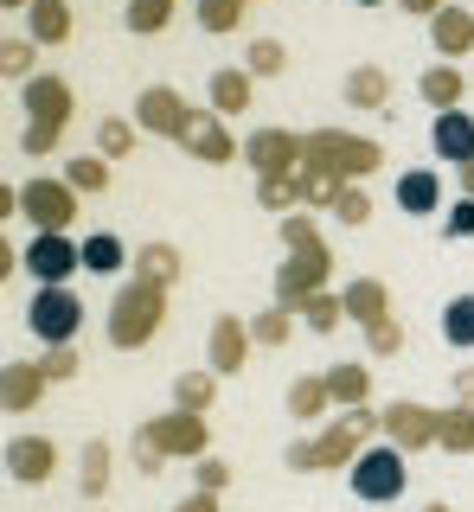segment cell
I'll use <instances>...</instances> for the list:
<instances>
[{
    "label": "cell",
    "instance_id": "cell-1",
    "mask_svg": "<svg viewBox=\"0 0 474 512\" xmlns=\"http://www.w3.org/2000/svg\"><path fill=\"white\" fill-rule=\"evenodd\" d=\"M161 320H167V288L129 276V282H122V295L109 301V346H122V352L148 346L154 333H161Z\"/></svg>",
    "mask_w": 474,
    "mask_h": 512
},
{
    "label": "cell",
    "instance_id": "cell-2",
    "mask_svg": "<svg viewBox=\"0 0 474 512\" xmlns=\"http://www.w3.org/2000/svg\"><path fill=\"white\" fill-rule=\"evenodd\" d=\"M26 135H20V154H52L58 148V135H65V122H71V84L65 77H33L26 84Z\"/></svg>",
    "mask_w": 474,
    "mask_h": 512
},
{
    "label": "cell",
    "instance_id": "cell-3",
    "mask_svg": "<svg viewBox=\"0 0 474 512\" xmlns=\"http://www.w3.org/2000/svg\"><path fill=\"white\" fill-rule=\"evenodd\" d=\"M378 141H366V135H346V128H314L308 135V160L302 167H314V173H327V180H366V173L378 167Z\"/></svg>",
    "mask_w": 474,
    "mask_h": 512
},
{
    "label": "cell",
    "instance_id": "cell-4",
    "mask_svg": "<svg viewBox=\"0 0 474 512\" xmlns=\"http://www.w3.org/2000/svg\"><path fill=\"white\" fill-rule=\"evenodd\" d=\"M404 480H410V468H404L398 442H372L366 455L346 468V487H353V500H366V506H391L404 493Z\"/></svg>",
    "mask_w": 474,
    "mask_h": 512
},
{
    "label": "cell",
    "instance_id": "cell-5",
    "mask_svg": "<svg viewBox=\"0 0 474 512\" xmlns=\"http://www.w3.org/2000/svg\"><path fill=\"white\" fill-rule=\"evenodd\" d=\"M372 429H378V410H346L334 429H321V436H314V474L321 468H353L359 455H366L372 448Z\"/></svg>",
    "mask_w": 474,
    "mask_h": 512
},
{
    "label": "cell",
    "instance_id": "cell-6",
    "mask_svg": "<svg viewBox=\"0 0 474 512\" xmlns=\"http://www.w3.org/2000/svg\"><path fill=\"white\" fill-rule=\"evenodd\" d=\"M244 160L257 167V180H295L308 160V135H295V128H257L244 141Z\"/></svg>",
    "mask_w": 474,
    "mask_h": 512
},
{
    "label": "cell",
    "instance_id": "cell-7",
    "mask_svg": "<svg viewBox=\"0 0 474 512\" xmlns=\"http://www.w3.org/2000/svg\"><path fill=\"white\" fill-rule=\"evenodd\" d=\"M327 269H334V250L327 244H314V250H289V263H282V276H276V308H308L314 295L327 288Z\"/></svg>",
    "mask_w": 474,
    "mask_h": 512
},
{
    "label": "cell",
    "instance_id": "cell-8",
    "mask_svg": "<svg viewBox=\"0 0 474 512\" xmlns=\"http://www.w3.org/2000/svg\"><path fill=\"white\" fill-rule=\"evenodd\" d=\"M26 327H33V340H45V346H71L77 327H84V301H77L71 288H39L33 308H26Z\"/></svg>",
    "mask_w": 474,
    "mask_h": 512
},
{
    "label": "cell",
    "instance_id": "cell-9",
    "mask_svg": "<svg viewBox=\"0 0 474 512\" xmlns=\"http://www.w3.org/2000/svg\"><path fill=\"white\" fill-rule=\"evenodd\" d=\"M20 263L39 276V288H65L77 269H84V244H71L65 231H39L33 244L20 250Z\"/></svg>",
    "mask_w": 474,
    "mask_h": 512
},
{
    "label": "cell",
    "instance_id": "cell-10",
    "mask_svg": "<svg viewBox=\"0 0 474 512\" xmlns=\"http://www.w3.org/2000/svg\"><path fill=\"white\" fill-rule=\"evenodd\" d=\"M20 212L33 218V231H65L77 218V186L71 180H26L20 186Z\"/></svg>",
    "mask_w": 474,
    "mask_h": 512
},
{
    "label": "cell",
    "instance_id": "cell-11",
    "mask_svg": "<svg viewBox=\"0 0 474 512\" xmlns=\"http://www.w3.org/2000/svg\"><path fill=\"white\" fill-rule=\"evenodd\" d=\"M378 429H385V442H398L404 455H410V448H430V442L442 436V410L398 397V404H385V410H378Z\"/></svg>",
    "mask_w": 474,
    "mask_h": 512
},
{
    "label": "cell",
    "instance_id": "cell-12",
    "mask_svg": "<svg viewBox=\"0 0 474 512\" xmlns=\"http://www.w3.org/2000/svg\"><path fill=\"white\" fill-rule=\"evenodd\" d=\"M135 128L186 141V128H193V103H186L180 90H167V84H148V90L135 96Z\"/></svg>",
    "mask_w": 474,
    "mask_h": 512
},
{
    "label": "cell",
    "instance_id": "cell-13",
    "mask_svg": "<svg viewBox=\"0 0 474 512\" xmlns=\"http://www.w3.org/2000/svg\"><path fill=\"white\" fill-rule=\"evenodd\" d=\"M141 436L161 448V455H205V416H193V410H161L154 423H141Z\"/></svg>",
    "mask_w": 474,
    "mask_h": 512
},
{
    "label": "cell",
    "instance_id": "cell-14",
    "mask_svg": "<svg viewBox=\"0 0 474 512\" xmlns=\"http://www.w3.org/2000/svg\"><path fill=\"white\" fill-rule=\"evenodd\" d=\"M205 359H212V372H218V378L244 372V359H250V320L218 314V320H212V333H205Z\"/></svg>",
    "mask_w": 474,
    "mask_h": 512
},
{
    "label": "cell",
    "instance_id": "cell-15",
    "mask_svg": "<svg viewBox=\"0 0 474 512\" xmlns=\"http://www.w3.org/2000/svg\"><path fill=\"white\" fill-rule=\"evenodd\" d=\"M52 468H58V448L45 442V436H13V442H7V474L20 480V487L52 480Z\"/></svg>",
    "mask_w": 474,
    "mask_h": 512
},
{
    "label": "cell",
    "instance_id": "cell-16",
    "mask_svg": "<svg viewBox=\"0 0 474 512\" xmlns=\"http://www.w3.org/2000/svg\"><path fill=\"white\" fill-rule=\"evenodd\" d=\"M186 154L205 160V167H225V160L237 154V141H231V128L212 116V109H193V128H186Z\"/></svg>",
    "mask_w": 474,
    "mask_h": 512
},
{
    "label": "cell",
    "instance_id": "cell-17",
    "mask_svg": "<svg viewBox=\"0 0 474 512\" xmlns=\"http://www.w3.org/2000/svg\"><path fill=\"white\" fill-rule=\"evenodd\" d=\"M45 384H52V378L39 372V359H7V378H0V404H7L13 416H26V410H39Z\"/></svg>",
    "mask_w": 474,
    "mask_h": 512
},
{
    "label": "cell",
    "instance_id": "cell-18",
    "mask_svg": "<svg viewBox=\"0 0 474 512\" xmlns=\"http://www.w3.org/2000/svg\"><path fill=\"white\" fill-rule=\"evenodd\" d=\"M430 148L442 160H455V167H468L474 160V116L468 109H442V116L430 122Z\"/></svg>",
    "mask_w": 474,
    "mask_h": 512
},
{
    "label": "cell",
    "instance_id": "cell-19",
    "mask_svg": "<svg viewBox=\"0 0 474 512\" xmlns=\"http://www.w3.org/2000/svg\"><path fill=\"white\" fill-rule=\"evenodd\" d=\"M430 45L442 52V64H455L462 52H474V13L468 7H442L430 20Z\"/></svg>",
    "mask_w": 474,
    "mask_h": 512
},
{
    "label": "cell",
    "instance_id": "cell-20",
    "mask_svg": "<svg viewBox=\"0 0 474 512\" xmlns=\"http://www.w3.org/2000/svg\"><path fill=\"white\" fill-rule=\"evenodd\" d=\"M346 320H359V327H385L391 320V295H385V282H372V276H359L353 288H346Z\"/></svg>",
    "mask_w": 474,
    "mask_h": 512
},
{
    "label": "cell",
    "instance_id": "cell-21",
    "mask_svg": "<svg viewBox=\"0 0 474 512\" xmlns=\"http://www.w3.org/2000/svg\"><path fill=\"white\" fill-rule=\"evenodd\" d=\"M26 39L33 45H65L71 39V7L65 0H33V7H26Z\"/></svg>",
    "mask_w": 474,
    "mask_h": 512
},
{
    "label": "cell",
    "instance_id": "cell-22",
    "mask_svg": "<svg viewBox=\"0 0 474 512\" xmlns=\"http://www.w3.org/2000/svg\"><path fill=\"white\" fill-rule=\"evenodd\" d=\"M398 205L410 218H430L436 205H442V180H436V167H410L404 180H398Z\"/></svg>",
    "mask_w": 474,
    "mask_h": 512
},
{
    "label": "cell",
    "instance_id": "cell-23",
    "mask_svg": "<svg viewBox=\"0 0 474 512\" xmlns=\"http://www.w3.org/2000/svg\"><path fill=\"white\" fill-rule=\"evenodd\" d=\"M417 90H423V103H436V116H442V109H462V96H468V84H462L455 64H430V71L417 77Z\"/></svg>",
    "mask_w": 474,
    "mask_h": 512
},
{
    "label": "cell",
    "instance_id": "cell-24",
    "mask_svg": "<svg viewBox=\"0 0 474 512\" xmlns=\"http://www.w3.org/2000/svg\"><path fill=\"white\" fill-rule=\"evenodd\" d=\"M346 103L353 109H385V96H391V77L378 71V64H359V71H346Z\"/></svg>",
    "mask_w": 474,
    "mask_h": 512
},
{
    "label": "cell",
    "instance_id": "cell-25",
    "mask_svg": "<svg viewBox=\"0 0 474 512\" xmlns=\"http://www.w3.org/2000/svg\"><path fill=\"white\" fill-rule=\"evenodd\" d=\"M327 391H334L340 410H359V404H366V391H372V372L359 359H340L334 372H327Z\"/></svg>",
    "mask_w": 474,
    "mask_h": 512
},
{
    "label": "cell",
    "instance_id": "cell-26",
    "mask_svg": "<svg viewBox=\"0 0 474 512\" xmlns=\"http://www.w3.org/2000/svg\"><path fill=\"white\" fill-rule=\"evenodd\" d=\"M135 256L122 250V237L116 231H97V237H84V269L90 276H116V269H129Z\"/></svg>",
    "mask_w": 474,
    "mask_h": 512
},
{
    "label": "cell",
    "instance_id": "cell-27",
    "mask_svg": "<svg viewBox=\"0 0 474 512\" xmlns=\"http://www.w3.org/2000/svg\"><path fill=\"white\" fill-rule=\"evenodd\" d=\"M250 84H257L250 71H212V109H218V116H244V109H250Z\"/></svg>",
    "mask_w": 474,
    "mask_h": 512
},
{
    "label": "cell",
    "instance_id": "cell-28",
    "mask_svg": "<svg viewBox=\"0 0 474 512\" xmlns=\"http://www.w3.org/2000/svg\"><path fill=\"white\" fill-rule=\"evenodd\" d=\"M135 276L141 282H173V276H180V250H173V244H161V237H154V244H141L135 250Z\"/></svg>",
    "mask_w": 474,
    "mask_h": 512
},
{
    "label": "cell",
    "instance_id": "cell-29",
    "mask_svg": "<svg viewBox=\"0 0 474 512\" xmlns=\"http://www.w3.org/2000/svg\"><path fill=\"white\" fill-rule=\"evenodd\" d=\"M327 404H334L327 378H295V384H289V416H295V423H314V416H327Z\"/></svg>",
    "mask_w": 474,
    "mask_h": 512
},
{
    "label": "cell",
    "instance_id": "cell-30",
    "mask_svg": "<svg viewBox=\"0 0 474 512\" xmlns=\"http://www.w3.org/2000/svg\"><path fill=\"white\" fill-rule=\"evenodd\" d=\"M212 397H218V372H180V378H173V404H180V410L205 416Z\"/></svg>",
    "mask_w": 474,
    "mask_h": 512
},
{
    "label": "cell",
    "instance_id": "cell-31",
    "mask_svg": "<svg viewBox=\"0 0 474 512\" xmlns=\"http://www.w3.org/2000/svg\"><path fill=\"white\" fill-rule=\"evenodd\" d=\"M436 448H449V455H474V404L442 410V436H436Z\"/></svg>",
    "mask_w": 474,
    "mask_h": 512
},
{
    "label": "cell",
    "instance_id": "cell-32",
    "mask_svg": "<svg viewBox=\"0 0 474 512\" xmlns=\"http://www.w3.org/2000/svg\"><path fill=\"white\" fill-rule=\"evenodd\" d=\"M77 493H84V500H103V493H109V442H84V474H77Z\"/></svg>",
    "mask_w": 474,
    "mask_h": 512
},
{
    "label": "cell",
    "instance_id": "cell-33",
    "mask_svg": "<svg viewBox=\"0 0 474 512\" xmlns=\"http://www.w3.org/2000/svg\"><path fill=\"white\" fill-rule=\"evenodd\" d=\"M442 340H449L455 352L474 346V295H455L449 308H442Z\"/></svg>",
    "mask_w": 474,
    "mask_h": 512
},
{
    "label": "cell",
    "instance_id": "cell-34",
    "mask_svg": "<svg viewBox=\"0 0 474 512\" xmlns=\"http://www.w3.org/2000/svg\"><path fill=\"white\" fill-rule=\"evenodd\" d=\"M244 7H250V0H199V26L205 32H237V26H244Z\"/></svg>",
    "mask_w": 474,
    "mask_h": 512
},
{
    "label": "cell",
    "instance_id": "cell-35",
    "mask_svg": "<svg viewBox=\"0 0 474 512\" xmlns=\"http://www.w3.org/2000/svg\"><path fill=\"white\" fill-rule=\"evenodd\" d=\"M167 20H173V0H129V13H122V26L141 32V39H148V32H161Z\"/></svg>",
    "mask_w": 474,
    "mask_h": 512
},
{
    "label": "cell",
    "instance_id": "cell-36",
    "mask_svg": "<svg viewBox=\"0 0 474 512\" xmlns=\"http://www.w3.org/2000/svg\"><path fill=\"white\" fill-rule=\"evenodd\" d=\"M327 212H334L340 224H366V218H372V199H366V186H359V180H346V186L334 192V205H327Z\"/></svg>",
    "mask_w": 474,
    "mask_h": 512
},
{
    "label": "cell",
    "instance_id": "cell-37",
    "mask_svg": "<svg viewBox=\"0 0 474 512\" xmlns=\"http://www.w3.org/2000/svg\"><path fill=\"white\" fill-rule=\"evenodd\" d=\"M282 64H289V52H282L276 39H250V45H244V71H250V77H276Z\"/></svg>",
    "mask_w": 474,
    "mask_h": 512
},
{
    "label": "cell",
    "instance_id": "cell-38",
    "mask_svg": "<svg viewBox=\"0 0 474 512\" xmlns=\"http://www.w3.org/2000/svg\"><path fill=\"white\" fill-rule=\"evenodd\" d=\"M295 333V320H289V308H263L257 320H250V340L257 346H282Z\"/></svg>",
    "mask_w": 474,
    "mask_h": 512
},
{
    "label": "cell",
    "instance_id": "cell-39",
    "mask_svg": "<svg viewBox=\"0 0 474 512\" xmlns=\"http://www.w3.org/2000/svg\"><path fill=\"white\" fill-rule=\"evenodd\" d=\"M65 180H71L77 192H103V186H109V167H103V154H77L71 167H65Z\"/></svg>",
    "mask_w": 474,
    "mask_h": 512
},
{
    "label": "cell",
    "instance_id": "cell-40",
    "mask_svg": "<svg viewBox=\"0 0 474 512\" xmlns=\"http://www.w3.org/2000/svg\"><path fill=\"white\" fill-rule=\"evenodd\" d=\"M302 314H308V327H314V333H334L340 320H346V295H327V288H321V295H314Z\"/></svg>",
    "mask_w": 474,
    "mask_h": 512
},
{
    "label": "cell",
    "instance_id": "cell-41",
    "mask_svg": "<svg viewBox=\"0 0 474 512\" xmlns=\"http://www.w3.org/2000/svg\"><path fill=\"white\" fill-rule=\"evenodd\" d=\"M135 148V122H122V116H103V128H97V154H129Z\"/></svg>",
    "mask_w": 474,
    "mask_h": 512
},
{
    "label": "cell",
    "instance_id": "cell-42",
    "mask_svg": "<svg viewBox=\"0 0 474 512\" xmlns=\"http://www.w3.org/2000/svg\"><path fill=\"white\" fill-rule=\"evenodd\" d=\"M33 58H39L33 39H7V45H0V71H7V77H26V84H33Z\"/></svg>",
    "mask_w": 474,
    "mask_h": 512
},
{
    "label": "cell",
    "instance_id": "cell-43",
    "mask_svg": "<svg viewBox=\"0 0 474 512\" xmlns=\"http://www.w3.org/2000/svg\"><path fill=\"white\" fill-rule=\"evenodd\" d=\"M257 205L263 212H289V205H302V186L295 180H257Z\"/></svg>",
    "mask_w": 474,
    "mask_h": 512
},
{
    "label": "cell",
    "instance_id": "cell-44",
    "mask_svg": "<svg viewBox=\"0 0 474 512\" xmlns=\"http://www.w3.org/2000/svg\"><path fill=\"white\" fill-rule=\"evenodd\" d=\"M39 372L52 378V384H65V378H77V352L71 346H45V359H39Z\"/></svg>",
    "mask_w": 474,
    "mask_h": 512
},
{
    "label": "cell",
    "instance_id": "cell-45",
    "mask_svg": "<svg viewBox=\"0 0 474 512\" xmlns=\"http://www.w3.org/2000/svg\"><path fill=\"white\" fill-rule=\"evenodd\" d=\"M442 237H474V199L462 192V205H449V218H442Z\"/></svg>",
    "mask_w": 474,
    "mask_h": 512
},
{
    "label": "cell",
    "instance_id": "cell-46",
    "mask_svg": "<svg viewBox=\"0 0 474 512\" xmlns=\"http://www.w3.org/2000/svg\"><path fill=\"white\" fill-rule=\"evenodd\" d=\"M366 346L378 352V359H391V352L404 346V327H398V320H385V327H372V333H366Z\"/></svg>",
    "mask_w": 474,
    "mask_h": 512
},
{
    "label": "cell",
    "instance_id": "cell-47",
    "mask_svg": "<svg viewBox=\"0 0 474 512\" xmlns=\"http://www.w3.org/2000/svg\"><path fill=\"white\" fill-rule=\"evenodd\" d=\"M193 480H199V493H218L231 480V468H225V461H193Z\"/></svg>",
    "mask_w": 474,
    "mask_h": 512
},
{
    "label": "cell",
    "instance_id": "cell-48",
    "mask_svg": "<svg viewBox=\"0 0 474 512\" xmlns=\"http://www.w3.org/2000/svg\"><path fill=\"white\" fill-rule=\"evenodd\" d=\"M135 468H141V474H161V468H167V455H161V448H154L148 436H135Z\"/></svg>",
    "mask_w": 474,
    "mask_h": 512
},
{
    "label": "cell",
    "instance_id": "cell-49",
    "mask_svg": "<svg viewBox=\"0 0 474 512\" xmlns=\"http://www.w3.org/2000/svg\"><path fill=\"white\" fill-rule=\"evenodd\" d=\"M282 461H289L295 474H314V442H289V455H282Z\"/></svg>",
    "mask_w": 474,
    "mask_h": 512
},
{
    "label": "cell",
    "instance_id": "cell-50",
    "mask_svg": "<svg viewBox=\"0 0 474 512\" xmlns=\"http://www.w3.org/2000/svg\"><path fill=\"white\" fill-rule=\"evenodd\" d=\"M398 7H404V13H423V20H436V13L449 7V0H398Z\"/></svg>",
    "mask_w": 474,
    "mask_h": 512
},
{
    "label": "cell",
    "instance_id": "cell-51",
    "mask_svg": "<svg viewBox=\"0 0 474 512\" xmlns=\"http://www.w3.org/2000/svg\"><path fill=\"white\" fill-rule=\"evenodd\" d=\"M173 512H218V493H193V500H180Z\"/></svg>",
    "mask_w": 474,
    "mask_h": 512
},
{
    "label": "cell",
    "instance_id": "cell-52",
    "mask_svg": "<svg viewBox=\"0 0 474 512\" xmlns=\"http://www.w3.org/2000/svg\"><path fill=\"white\" fill-rule=\"evenodd\" d=\"M455 397H462V404H474V365H462V372H455Z\"/></svg>",
    "mask_w": 474,
    "mask_h": 512
},
{
    "label": "cell",
    "instance_id": "cell-53",
    "mask_svg": "<svg viewBox=\"0 0 474 512\" xmlns=\"http://www.w3.org/2000/svg\"><path fill=\"white\" fill-rule=\"evenodd\" d=\"M462 192H468V199H474V160H468V167H462Z\"/></svg>",
    "mask_w": 474,
    "mask_h": 512
},
{
    "label": "cell",
    "instance_id": "cell-54",
    "mask_svg": "<svg viewBox=\"0 0 474 512\" xmlns=\"http://www.w3.org/2000/svg\"><path fill=\"white\" fill-rule=\"evenodd\" d=\"M0 7H33V0H0Z\"/></svg>",
    "mask_w": 474,
    "mask_h": 512
},
{
    "label": "cell",
    "instance_id": "cell-55",
    "mask_svg": "<svg viewBox=\"0 0 474 512\" xmlns=\"http://www.w3.org/2000/svg\"><path fill=\"white\" fill-rule=\"evenodd\" d=\"M423 512H449V506H423Z\"/></svg>",
    "mask_w": 474,
    "mask_h": 512
},
{
    "label": "cell",
    "instance_id": "cell-56",
    "mask_svg": "<svg viewBox=\"0 0 474 512\" xmlns=\"http://www.w3.org/2000/svg\"><path fill=\"white\" fill-rule=\"evenodd\" d=\"M359 7H378V0H359Z\"/></svg>",
    "mask_w": 474,
    "mask_h": 512
}]
</instances>
